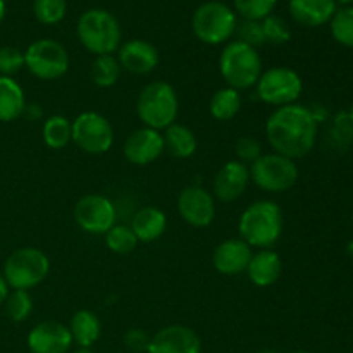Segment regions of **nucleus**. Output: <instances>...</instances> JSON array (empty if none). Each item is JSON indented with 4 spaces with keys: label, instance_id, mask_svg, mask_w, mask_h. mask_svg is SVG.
<instances>
[{
    "label": "nucleus",
    "instance_id": "obj_1",
    "mask_svg": "<svg viewBox=\"0 0 353 353\" xmlns=\"http://www.w3.org/2000/svg\"><path fill=\"white\" fill-rule=\"evenodd\" d=\"M317 124L309 107L299 103L278 107L265 121V138L276 154L296 161L316 147Z\"/></svg>",
    "mask_w": 353,
    "mask_h": 353
},
{
    "label": "nucleus",
    "instance_id": "obj_2",
    "mask_svg": "<svg viewBox=\"0 0 353 353\" xmlns=\"http://www.w3.org/2000/svg\"><path fill=\"white\" fill-rule=\"evenodd\" d=\"M283 228V210L272 200H257L250 203L238 221V233L241 240L259 250L274 247L281 238Z\"/></svg>",
    "mask_w": 353,
    "mask_h": 353
},
{
    "label": "nucleus",
    "instance_id": "obj_3",
    "mask_svg": "<svg viewBox=\"0 0 353 353\" xmlns=\"http://www.w3.org/2000/svg\"><path fill=\"white\" fill-rule=\"evenodd\" d=\"M78 40L90 54L112 55L119 50L121 31L119 21L105 9H90L79 16L76 24Z\"/></svg>",
    "mask_w": 353,
    "mask_h": 353
},
{
    "label": "nucleus",
    "instance_id": "obj_4",
    "mask_svg": "<svg viewBox=\"0 0 353 353\" xmlns=\"http://www.w3.org/2000/svg\"><path fill=\"white\" fill-rule=\"evenodd\" d=\"M179 100L174 86L168 81H152L141 88L137 99V116L145 128L162 131L176 123Z\"/></svg>",
    "mask_w": 353,
    "mask_h": 353
},
{
    "label": "nucleus",
    "instance_id": "obj_5",
    "mask_svg": "<svg viewBox=\"0 0 353 353\" xmlns=\"http://www.w3.org/2000/svg\"><path fill=\"white\" fill-rule=\"evenodd\" d=\"M219 72L230 88L248 90L262 74V59L257 48L240 40L228 41L219 55Z\"/></svg>",
    "mask_w": 353,
    "mask_h": 353
},
{
    "label": "nucleus",
    "instance_id": "obj_6",
    "mask_svg": "<svg viewBox=\"0 0 353 353\" xmlns=\"http://www.w3.org/2000/svg\"><path fill=\"white\" fill-rule=\"evenodd\" d=\"M238 26L236 14L228 3L209 0L196 7L192 17L195 37L205 45H223L231 40Z\"/></svg>",
    "mask_w": 353,
    "mask_h": 353
},
{
    "label": "nucleus",
    "instance_id": "obj_7",
    "mask_svg": "<svg viewBox=\"0 0 353 353\" xmlns=\"http://www.w3.org/2000/svg\"><path fill=\"white\" fill-rule=\"evenodd\" d=\"M50 272V261L34 247H23L14 250L3 264V279L10 290L30 292L45 281Z\"/></svg>",
    "mask_w": 353,
    "mask_h": 353
},
{
    "label": "nucleus",
    "instance_id": "obj_8",
    "mask_svg": "<svg viewBox=\"0 0 353 353\" xmlns=\"http://www.w3.org/2000/svg\"><path fill=\"white\" fill-rule=\"evenodd\" d=\"M250 181L265 193H283L292 190L299 181V165L295 161L276 152L262 154L248 168Z\"/></svg>",
    "mask_w": 353,
    "mask_h": 353
},
{
    "label": "nucleus",
    "instance_id": "obj_9",
    "mask_svg": "<svg viewBox=\"0 0 353 353\" xmlns=\"http://www.w3.org/2000/svg\"><path fill=\"white\" fill-rule=\"evenodd\" d=\"M68 50L64 45L52 38H40L28 45L24 50V68L37 79L55 81L69 71Z\"/></svg>",
    "mask_w": 353,
    "mask_h": 353
},
{
    "label": "nucleus",
    "instance_id": "obj_10",
    "mask_svg": "<svg viewBox=\"0 0 353 353\" xmlns=\"http://www.w3.org/2000/svg\"><path fill=\"white\" fill-rule=\"evenodd\" d=\"M255 90L261 102L278 109V107L296 103L303 92V81L295 69L276 65L268 71H262Z\"/></svg>",
    "mask_w": 353,
    "mask_h": 353
},
{
    "label": "nucleus",
    "instance_id": "obj_11",
    "mask_svg": "<svg viewBox=\"0 0 353 353\" xmlns=\"http://www.w3.org/2000/svg\"><path fill=\"white\" fill-rule=\"evenodd\" d=\"M72 124V141L79 150L90 155H102L112 148L114 128L105 116L95 110H85Z\"/></svg>",
    "mask_w": 353,
    "mask_h": 353
},
{
    "label": "nucleus",
    "instance_id": "obj_12",
    "mask_svg": "<svg viewBox=\"0 0 353 353\" xmlns=\"http://www.w3.org/2000/svg\"><path fill=\"white\" fill-rule=\"evenodd\" d=\"M74 221L85 233L105 234L116 224V207L105 195L90 193L74 205Z\"/></svg>",
    "mask_w": 353,
    "mask_h": 353
},
{
    "label": "nucleus",
    "instance_id": "obj_13",
    "mask_svg": "<svg viewBox=\"0 0 353 353\" xmlns=\"http://www.w3.org/2000/svg\"><path fill=\"white\" fill-rule=\"evenodd\" d=\"M179 217L193 228H209L216 219V199L203 186L190 185L176 200Z\"/></svg>",
    "mask_w": 353,
    "mask_h": 353
},
{
    "label": "nucleus",
    "instance_id": "obj_14",
    "mask_svg": "<svg viewBox=\"0 0 353 353\" xmlns=\"http://www.w3.org/2000/svg\"><path fill=\"white\" fill-rule=\"evenodd\" d=\"M147 353H202V340L192 327L171 324L150 338Z\"/></svg>",
    "mask_w": 353,
    "mask_h": 353
},
{
    "label": "nucleus",
    "instance_id": "obj_15",
    "mask_svg": "<svg viewBox=\"0 0 353 353\" xmlns=\"http://www.w3.org/2000/svg\"><path fill=\"white\" fill-rule=\"evenodd\" d=\"M123 154L126 161L133 165L143 168V165L152 164V162H155L164 154V138H162V133L145 126L133 131L126 138V141H124Z\"/></svg>",
    "mask_w": 353,
    "mask_h": 353
},
{
    "label": "nucleus",
    "instance_id": "obj_16",
    "mask_svg": "<svg viewBox=\"0 0 353 353\" xmlns=\"http://www.w3.org/2000/svg\"><path fill=\"white\" fill-rule=\"evenodd\" d=\"M250 183V171L248 165L240 161H228L217 171L212 181L214 199L223 203L236 202L247 192Z\"/></svg>",
    "mask_w": 353,
    "mask_h": 353
},
{
    "label": "nucleus",
    "instance_id": "obj_17",
    "mask_svg": "<svg viewBox=\"0 0 353 353\" xmlns=\"http://www.w3.org/2000/svg\"><path fill=\"white\" fill-rule=\"evenodd\" d=\"M117 61L124 71L131 72V74L145 76L155 71V68L161 62V54L150 41L134 38V40L121 43L119 50H117Z\"/></svg>",
    "mask_w": 353,
    "mask_h": 353
},
{
    "label": "nucleus",
    "instance_id": "obj_18",
    "mask_svg": "<svg viewBox=\"0 0 353 353\" xmlns=\"http://www.w3.org/2000/svg\"><path fill=\"white\" fill-rule=\"evenodd\" d=\"M72 347L69 327L57 321L38 323L28 333V348L31 353H68Z\"/></svg>",
    "mask_w": 353,
    "mask_h": 353
},
{
    "label": "nucleus",
    "instance_id": "obj_19",
    "mask_svg": "<svg viewBox=\"0 0 353 353\" xmlns=\"http://www.w3.org/2000/svg\"><path fill=\"white\" fill-rule=\"evenodd\" d=\"M252 259V247L241 238H228L221 241L212 254V265L219 274H243Z\"/></svg>",
    "mask_w": 353,
    "mask_h": 353
},
{
    "label": "nucleus",
    "instance_id": "obj_20",
    "mask_svg": "<svg viewBox=\"0 0 353 353\" xmlns=\"http://www.w3.org/2000/svg\"><path fill=\"white\" fill-rule=\"evenodd\" d=\"M247 276L252 285L257 288H269L279 279L283 272V262L278 252L272 248H264L257 254H252L247 268Z\"/></svg>",
    "mask_w": 353,
    "mask_h": 353
},
{
    "label": "nucleus",
    "instance_id": "obj_21",
    "mask_svg": "<svg viewBox=\"0 0 353 353\" xmlns=\"http://www.w3.org/2000/svg\"><path fill=\"white\" fill-rule=\"evenodd\" d=\"M290 16L305 28H317L330 23L336 12L334 0H290Z\"/></svg>",
    "mask_w": 353,
    "mask_h": 353
},
{
    "label": "nucleus",
    "instance_id": "obj_22",
    "mask_svg": "<svg viewBox=\"0 0 353 353\" xmlns=\"http://www.w3.org/2000/svg\"><path fill=\"white\" fill-rule=\"evenodd\" d=\"M131 230L138 241L143 243H152L159 240L165 233L168 228V216L164 210H161L155 205H145L134 212L131 219Z\"/></svg>",
    "mask_w": 353,
    "mask_h": 353
},
{
    "label": "nucleus",
    "instance_id": "obj_23",
    "mask_svg": "<svg viewBox=\"0 0 353 353\" xmlns=\"http://www.w3.org/2000/svg\"><path fill=\"white\" fill-rule=\"evenodd\" d=\"M69 333H71L72 343L78 345L79 348H90L99 341L102 334V323L99 316L92 310H78L71 317L69 323Z\"/></svg>",
    "mask_w": 353,
    "mask_h": 353
},
{
    "label": "nucleus",
    "instance_id": "obj_24",
    "mask_svg": "<svg viewBox=\"0 0 353 353\" xmlns=\"http://www.w3.org/2000/svg\"><path fill=\"white\" fill-rule=\"evenodd\" d=\"M26 107L24 90L14 78L0 76V123L19 119Z\"/></svg>",
    "mask_w": 353,
    "mask_h": 353
},
{
    "label": "nucleus",
    "instance_id": "obj_25",
    "mask_svg": "<svg viewBox=\"0 0 353 353\" xmlns=\"http://www.w3.org/2000/svg\"><path fill=\"white\" fill-rule=\"evenodd\" d=\"M162 138H164V152L176 159H190L195 155L196 147H199L195 133L188 126L179 123L165 128Z\"/></svg>",
    "mask_w": 353,
    "mask_h": 353
},
{
    "label": "nucleus",
    "instance_id": "obj_26",
    "mask_svg": "<svg viewBox=\"0 0 353 353\" xmlns=\"http://www.w3.org/2000/svg\"><path fill=\"white\" fill-rule=\"evenodd\" d=\"M241 105H243L241 92L230 88V86H224V88L217 90L212 95V99H210L209 112L216 121L226 123V121L234 119L238 116Z\"/></svg>",
    "mask_w": 353,
    "mask_h": 353
},
{
    "label": "nucleus",
    "instance_id": "obj_27",
    "mask_svg": "<svg viewBox=\"0 0 353 353\" xmlns=\"http://www.w3.org/2000/svg\"><path fill=\"white\" fill-rule=\"evenodd\" d=\"M45 145L52 150H62L72 141V124L65 116L55 114L45 119L41 128Z\"/></svg>",
    "mask_w": 353,
    "mask_h": 353
},
{
    "label": "nucleus",
    "instance_id": "obj_28",
    "mask_svg": "<svg viewBox=\"0 0 353 353\" xmlns=\"http://www.w3.org/2000/svg\"><path fill=\"white\" fill-rule=\"evenodd\" d=\"M121 64L114 55H97L90 65V76L93 85L99 88H110L121 78Z\"/></svg>",
    "mask_w": 353,
    "mask_h": 353
},
{
    "label": "nucleus",
    "instance_id": "obj_29",
    "mask_svg": "<svg viewBox=\"0 0 353 353\" xmlns=\"http://www.w3.org/2000/svg\"><path fill=\"white\" fill-rule=\"evenodd\" d=\"M140 241L134 236L133 230L124 224H114L105 233V245L110 252L117 255H128L137 250Z\"/></svg>",
    "mask_w": 353,
    "mask_h": 353
},
{
    "label": "nucleus",
    "instance_id": "obj_30",
    "mask_svg": "<svg viewBox=\"0 0 353 353\" xmlns=\"http://www.w3.org/2000/svg\"><path fill=\"white\" fill-rule=\"evenodd\" d=\"M3 309H6V316L12 323H23L33 312V299H31L30 292L12 290L3 302Z\"/></svg>",
    "mask_w": 353,
    "mask_h": 353
},
{
    "label": "nucleus",
    "instance_id": "obj_31",
    "mask_svg": "<svg viewBox=\"0 0 353 353\" xmlns=\"http://www.w3.org/2000/svg\"><path fill=\"white\" fill-rule=\"evenodd\" d=\"M331 34L343 47L353 48V7L336 10L330 21Z\"/></svg>",
    "mask_w": 353,
    "mask_h": 353
},
{
    "label": "nucleus",
    "instance_id": "obj_32",
    "mask_svg": "<svg viewBox=\"0 0 353 353\" xmlns=\"http://www.w3.org/2000/svg\"><path fill=\"white\" fill-rule=\"evenodd\" d=\"M68 12V0H34L33 14L38 23L54 26L65 17Z\"/></svg>",
    "mask_w": 353,
    "mask_h": 353
},
{
    "label": "nucleus",
    "instance_id": "obj_33",
    "mask_svg": "<svg viewBox=\"0 0 353 353\" xmlns=\"http://www.w3.org/2000/svg\"><path fill=\"white\" fill-rule=\"evenodd\" d=\"M236 12L245 21H262L271 16L278 0H233Z\"/></svg>",
    "mask_w": 353,
    "mask_h": 353
},
{
    "label": "nucleus",
    "instance_id": "obj_34",
    "mask_svg": "<svg viewBox=\"0 0 353 353\" xmlns=\"http://www.w3.org/2000/svg\"><path fill=\"white\" fill-rule=\"evenodd\" d=\"M262 30H264L265 43L272 45H285L286 41H290L292 38V31H290L288 24L285 23V19L279 16H268L265 19L261 21Z\"/></svg>",
    "mask_w": 353,
    "mask_h": 353
},
{
    "label": "nucleus",
    "instance_id": "obj_35",
    "mask_svg": "<svg viewBox=\"0 0 353 353\" xmlns=\"http://www.w3.org/2000/svg\"><path fill=\"white\" fill-rule=\"evenodd\" d=\"M24 68V52L16 47H0V76L12 78Z\"/></svg>",
    "mask_w": 353,
    "mask_h": 353
},
{
    "label": "nucleus",
    "instance_id": "obj_36",
    "mask_svg": "<svg viewBox=\"0 0 353 353\" xmlns=\"http://www.w3.org/2000/svg\"><path fill=\"white\" fill-rule=\"evenodd\" d=\"M234 154L238 157L236 161L243 162V164H254L262 155V145L257 138L250 137V134H243L234 143Z\"/></svg>",
    "mask_w": 353,
    "mask_h": 353
},
{
    "label": "nucleus",
    "instance_id": "obj_37",
    "mask_svg": "<svg viewBox=\"0 0 353 353\" xmlns=\"http://www.w3.org/2000/svg\"><path fill=\"white\" fill-rule=\"evenodd\" d=\"M234 33L238 34V40L254 48L262 47L265 43L264 30H262L261 21H243L240 26H236Z\"/></svg>",
    "mask_w": 353,
    "mask_h": 353
},
{
    "label": "nucleus",
    "instance_id": "obj_38",
    "mask_svg": "<svg viewBox=\"0 0 353 353\" xmlns=\"http://www.w3.org/2000/svg\"><path fill=\"white\" fill-rule=\"evenodd\" d=\"M150 334L143 330H130L124 334V345L133 353H147L148 345H150Z\"/></svg>",
    "mask_w": 353,
    "mask_h": 353
},
{
    "label": "nucleus",
    "instance_id": "obj_39",
    "mask_svg": "<svg viewBox=\"0 0 353 353\" xmlns=\"http://www.w3.org/2000/svg\"><path fill=\"white\" fill-rule=\"evenodd\" d=\"M23 116L30 121H37L41 117V107L37 105V103H26L24 107V112Z\"/></svg>",
    "mask_w": 353,
    "mask_h": 353
},
{
    "label": "nucleus",
    "instance_id": "obj_40",
    "mask_svg": "<svg viewBox=\"0 0 353 353\" xmlns=\"http://www.w3.org/2000/svg\"><path fill=\"white\" fill-rule=\"evenodd\" d=\"M9 285H7V281L3 279V276L0 274V305H3V302H6V299L9 296Z\"/></svg>",
    "mask_w": 353,
    "mask_h": 353
},
{
    "label": "nucleus",
    "instance_id": "obj_41",
    "mask_svg": "<svg viewBox=\"0 0 353 353\" xmlns=\"http://www.w3.org/2000/svg\"><path fill=\"white\" fill-rule=\"evenodd\" d=\"M7 12V6H6V0H0V24H2L3 17H6Z\"/></svg>",
    "mask_w": 353,
    "mask_h": 353
},
{
    "label": "nucleus",
    "instance_id": "obj_42",
    "mask_svg": "<svg viewBox=\"0 0 353 353\" xmlns=\"http://www.w3.org/2000/svg\"><path fill=\"white\" fill-rule=\"evenodd\" d=\"M336 3H341V6H350V3H353V0H334Z\"/></svg>",
    "mask_w": 353,
    "mask_h": 353
},
{
    "label": "nucleus",
    "instance_id": "obj_43",
    "mask_svg": "<svg viewBox=\"0 0 353 353\" xmlns=\"http://www.w3.org/2000/svg\"><path fill=\"white\" fill-rule=\"evenodd\" d=\"M74 353H95V352H92L90 348H79V350L74 352Z\"/></svg>",
    "mask_w": 353,
    "mask_h": 353
},
{
    "label": "nucleus",
    "instance_id": "obj_44",
    "mask_svg": "<svg viewBox=\"0 0 353 353\" xmlns=\"http://www.w3.org/2000/svg\"><path fill=\"white\" fill-rule=\"evenodd\" d=\"M348 254H350L352 257H353V241H352L350 245H348Z\"/></svg>",
    "mask_w": 353,
    "mask_h": 353
},
{
    "label": "nucleus",
    "instance_id": "obj_45",
    "mask_svg": "<svg viewBox=\"0 0 353 353\" xmlns=\"http://www.w3.org/2000/svg\"><path fill=\"white\" fill-rule=\"evenodd\" d=\"M348 117H350L352 124H353V102H352V107H350V114H348Z\"/></svg>",
    "mask_w": 353,
    "mask_h": 353
},
{
    "label": "nucleus",
    "instance_id": "obj_46",
    "mask_svg": "<svg viewBox=\"0 0 353 353\" xmlns=\"http://www.w3.org/2000/svg\"><path fill=\"white\" fill-rule=\"evenodd\" d=\"M290 353H312V352H305V350H299V352H290Z\"/></svg>",
    "mask_w": 353,
    "mask_h": 353
},
{
    "label": "nucleus",
    "instance_id": "obj_47",
    "mask_svg": "<svg viewBox=\"0 0 353 353\" xmlns=\"http://www.w3.org/2000/svg\"><path fill=\"white\" fill-rule=\"evenodd\" d=\"M262 353H274V352H271V350H264Z\"/></svg>",
    "mask_w": 353,
    "mask_h": 353
}]
</instances>
